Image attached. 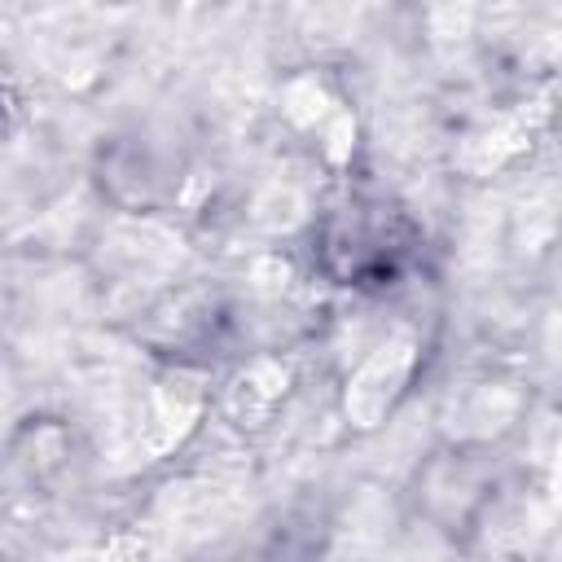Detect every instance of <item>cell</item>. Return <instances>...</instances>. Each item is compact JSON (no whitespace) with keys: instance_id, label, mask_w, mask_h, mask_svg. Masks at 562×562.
Instances as JSON below:
<instances>
[{"instance_id":"cell-1","label":"cell","mask_w":562,"mask_h":562,"mask_svg":"<svg viewBox=\"0 0 562 562\" xmlns=\"http://www.w3.org/2000/svg\"><path fill=\"white\" fill-rule=\"evenodd\" d=\"M408 369H413V342L408 338L378 347L360 364V373L351 378V386H347V417L356 426H378L386 417V408L395 404Z\"/></svg>"}]
</instances>
